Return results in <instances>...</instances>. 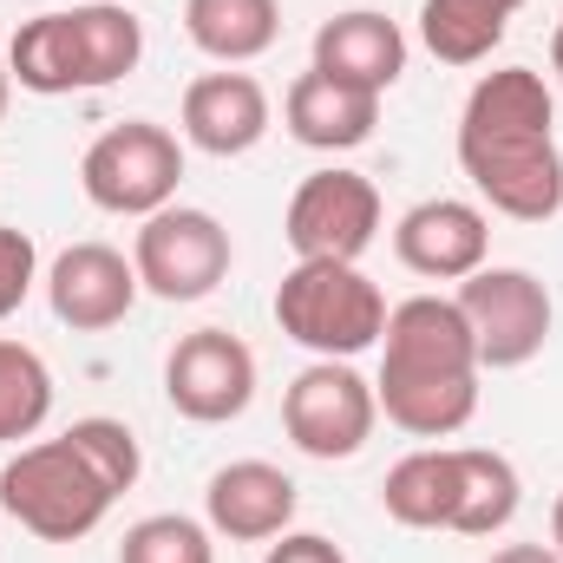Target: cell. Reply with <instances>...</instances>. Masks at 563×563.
I'll return each mask as SVG.
<instances>
[{
  "instance_id": "cell-1",
  "label": "cell",
  "mask_w": 563,
  "mask_h": 563,
  "mask_svg": "<svg viewBox=\"0 0 563 563\" xmlns=\"http://www.w3.org/2000/svg\"><path fill=\"white\" fill-rule=\"evenodd\" d=\"M459 170L511 223H551L563 210L558 99L544 73L498 66L472 86L459 112Z\"/></svg>"
},
{
  "instance_id": "cell-2",
  "label": "cell",
  "mask_w": 563,
  "mask_h": 563,
  "mask_svg": "<svg viewBox=\"0 0 563 563\" xmlns=\"http://www.w3.org/2000/svg\"><path fill=\"white\" fill-rule=\"evenodd\" d=\"M478 347L452 295H413L380 328V413L413 439H452L478 413Z\"/></svg>"
},
{
  "instance_id": "cell-3",
  "label": "cell",
  "mask_w": 563,
  "mask_h": 563,
  "mask_svg": "<svg viewBox=\"0 0 563 563\" xmlns=\"http://www.w3.org/2000/svg\"><path fill=\"white\" fill-rule=\"evenodd\" d=\"M119 505V492L99 478V465L59 432L40 445H20L0 465V511L33 531L40 544H79L106 525V511Z\"/></svg>"
},
{
  "instance_id": "cell-4",
  "label": "cell",
  "mask_w": 563,
  "mask_h": 563,
  "mask_svg": "<svg viewBox=\"0 0 563 563\" xmlns=\"http://www.w3.org/2000/svg\"><path fill=\"white\" fill-rule=\"evenodd\" d=\"M276 328L314 361H354L387 328V295L361 263H295L276 288Z\"/></svg>"
},
{
  "instance_id": "cell-5",
  "label": "cell",
  "mask_w": 563,
  "mask_h": 563,
  "mask_svg": "<svg viewBox=\"0 0 563 563\" xmlns=\"http://www.w3.org/2000/svg\"><path fill=\"white\" fill-rule=\"evenodd\" d=\"M79 184H86V197L106 217H139L144 223V217H157L177 197L184 144L170 139L164 125H151V119H125V125H112V132H99L86 144Z\"/></svg>"
},
{
  "instance_id": "cell-6",
  "label": "cell",
  "mask_w": 563,
  "mask_h": 563,
  "mask_svg": "<svg viewBox=\"0 0 563 563\" xmlns=\"http://www.w3.org/2000/svg\"><path fill=\"white\" fill-rule=\"evenodd\" d=\"M282 236H288L295 263H361L367 243L380 236V190H374V177L341 170V164L301 177L295 197H288Z\"/></svg>"
},
{
  "instance_id": "cell-7",
  "label": "cell",
  "mask_w": 563,
  "mask_h": 563,
  "mask_svg": "<svg viewBox=\"0 0 563 563\" xmlns=\"http://www.w3.org/2000/svg\"><path fill=\"white\" fill-rule=\"evenodd\" d=\"M459 314L472 328V347H478V367L505 374V367H525L544 354L551 341V288L531 276V269H478V276L459 282Z\"/></svg>"
},
{
  "instance_id": "cell-8",
  "label": "cell",
  "mask_w": 563,
  "mask_h": 563,
  "mask_svg": "<svg viewBox=\"0 0 563 563\" xmlns=\"http://www.w3.org/2000/svg\"><path fill=\"white\" fill-rule=\"evenodd\" d=\"M230 230L210 210L190 203H164L157 217H144L139 243H132V269L139 288H151L157 301H203L217 295V282L230 276Z\"/></svg>"
},
{
  "instance_id": "cell-9",
  "label": "cell",
  "mask_w": 563,
  "mask_h": 563,
  "mask_svg": "<svg viewBox=\"0 0 563 563\" xmlns=\"http://www.w3.org/2000/svg\"><path fill=\"white\" fill-rule=\"evenodd\" d=\"M380 420V400H374V380H361L347 361H314L288 380L282 394V426L295 439V452L334 465V459H354Z\"/></svg>"
},
{
  "instance_id": "cell-10",
  "label": "cell",
  "mask_w": 563,
  "mask_h": 563,
  "mask_svg": "<svg viewBox=\"0 0 563 563\" xmlns=\"http://www.w3.org/2000/svg\"><path fill=\"white\" fill-rule=\"evenodd\" d=\"M164 400L197 426L243 420L256 400V354L230 328H197L164 354Z\"/></svg>"
},
{
  "instance_id": "cell-11",
  "label": "cell",
  "mask_w": 563,
  "mask_h": 563,
  "mask_svg": "<svg viewBox=\"0 0 563 563\" xmlns=\"http://www.w3.org/2000/svg\"><path fill=\"white\" fill-rule=\"evenodd\" d=\"M394 256L426 282H465L492 256V217L465 197H426L394 223Z\"/></svg>"
},
{
  "instance_id": "cell-12",
  "label": "cell",
  "mask_w": 563,
  "mask_h": 563,
  "mask_svg": "<svg viewBox=\"0 0 563 563\" xmlns=\"http://www.w3.org/2000/svg\"><path fill=\"white\" fill-rule=\"evenodd\" d=\"M46 301L73 334H106L132 314L139 301V269L112 250V243H73L53 269H46Z\"/></svg>"
},
{
  "instance_id": "cell-13",
  "label": "cell",
  "mask_w": 563,
  "mask_h": 563,
  "mask_svg": "<svg viewBox=\"0 0 563 563\" xmlns=\"http://www.w3.org/2000/svg\"><path fill=\"white\" fill-rule=\"evenodd\" d=\"M295 478L269 465V459H236V465H217L210 485H203V511H210V531L230 538V544H269L295 525Z\"/></svg>"
},
{
  "instance_id": "cell-14",
  "label": "cell",
  "mask_w": 563,
  "mask_h": 563,
  "mask_svg": "<svg viewBox=\"0 0 563 563\" xmlns=\"http://www.w3.org/2000/svg\"><path fill=\"white\" fill-rule=\"evenodd\" d=\"M184 144L210 151V157H243L269 139V92L250 73H203L184 86Z\"/></svg>"
},
{
  "instance_id": "cell-15",
  "label": "cell",
  "mask_w": 563,
  "mask_h": 563,
  "mask_svg": "<svg viewBox=\"0 0 563 563\" xmlns=\"http://www.w3.org/2000/svg\"><path fill=\"white\" fill-rule=\"evenodd\" d=\"M314 73H328L341 86H361V92L400 86V73H407V33H400V20H387L374 7L321 20L314 26Z\"/></svg>"
},
{
  "instance_id": "cell-16",
  "label": "cell",
  "mask_w": 563,
  "mask_h": 563,
  "mask_svg": "<svg viewBox=\"0 0 563 563\" xmlns=\"http://www.w3.org/2000/svg\"><path fill=\"white\" fill-rule=\"evenodd\" d=\"M282 119H288V139L308 144V151H361L380 125V92H361V86H341L328 73H301L282 99Z\"/></svg>"
},
{
  "instance_id": "cell-17",
  "label": "cell",
  "mask_w": 563,
  "mask_h": 563,
  "mask_svg": "<svg viewBox=\"0 0 563 563\" xmlns=\"http://www.w3.org/2000/svg\"><path fill=\"white\" fill-rule=\"evenodd\" d=\"M66 20H73L79 92H106V86H119L125 73H139L144 26H139L132 7H119V0H86V7H66Z\"/></svg>"
},
{
  "instance_id": "cell-18",
  "label": "cell",
  "mask_w": 563,
  "mask_h": 563,
  "mask_svg": "<svg viewBox=\"0 0 563 563\" xmlns=\"http://www.w3.org/2000/svg\"><path fill=\"white\" fill-rule=\"evenodd\" d=\"M184 33L217 66H250L282 40L276 0H184Z\"/></svg>"
},
{
  "instance_id": "cell-19",
  "label": "cell",
  "mask_w": 563,
  "mask_h": 563,
  "mask_svg": "<svg viewBox=\"0 0 563 563\" xmlns=\"http://www.w3.org/2000/svg\"><path fill=\"white\" fill-rule=\"evenodd\" d=\"M380 505H387V518L407 525V531H452V505H459L452 445H420V452H407V459L387 472Z\"/></svg>"
},
{
  "instance_id": "cell-20",
  "label": "cell",
  "mask_w": 563,
  "mask_h": 563,
  "mask_svg": "<svg viewBox=\"0 0 563 563\" xmlns=\"http://www.w3.org/2000/svg\"><path fill=\"white\" fill-rule=\"evenodd\" d=\"M452 465H459V505H452V531L459 538H498L511 518H518V465L505 452H485V445H452Z\"/></svg>"
},
{
  "instance_id": "cell-21",
  "label": "cell",
  "mask_w": 563,
  "mask_h": 563,
  "mask_svg": "<svg viewBox=\"0 0 563 563\" xmlns=\"http://www.w3.org/2000/svg\"><path fill=\"white\" fill-rule=\"evenodd\" d=\"M525 0H420V40L439 66H478Z\"/></svg>"
},
{
  "instance_id": "cell-22",
  "label": "cell",
  "mask_w": 563,
  "mask_h": 563,
  "mask_svg": "<svg viewBox=\"0 0 563 563\" xmlns=\"http://www.w3.org/2000/svg\"><path fill=\"white\" fill-rule=\"evenodd\" d=\"M7 73H13V86L33 92V99H66V92H79L73 20H66V13L26 20V26L13 33V46H7Z\"/></svg>"
},
{
  "instance_id": "cell-23",
  "label": "cell",
  "mask_w": 563,
  "mask_h": 563,
  "mask_svg": "<svg viewBox=\"0 0 563 563\" xmlns=\"http://www.w3.org/2000/svg\"><path fill=\"white\" fill-rule=\"evenodd\" d=\"M53 413V374L26 341H0V445L33 439Z\"/></svg>"
},
{
  "instance_id": "cell-24",
  "label": "cell",
  "mask_w": 563,
  "mask_h": 563,
  "mask_svg": "<svg viewBox=\"0 0 563 563\" xmlns=\"http://www.w3.org/2000/svg\"><path fill=\"white\" fill-rule=\"evenodd\" d=\"M119 563H217V544L197 518H177V511H157L139 518L119 544Z\"/></svg>"
},
{
  "instance_id": "cell-25",
  "label": "cell",
  "mask_w": 563,
  "mask_h": 563,
  "mask_svg": "<svg viewBox=\"0 0 563 563\" xmlns=\"http://www.w3.org/2000/svg\"><path fill=\"white\" fill-rule=\"evenodd\" d=\"M66 439L99 465V478L125 498L132 485H139V472H144V459H139V439H132V426L125 420H106V413H92V420H73L66 426Z\"/></svg>"
},
{
  "instance_id": "cell-26",
  "label": "cell",
  "mask_w": 563,
  "mask_h": 563,
  "mask_svg": "<svg viewBox=\"0 0 563 563\" xmlns=\"http://www.w3.org/2000/svg\"><path fill=\"white\" fill-rule=\"evenodd\" d=\"M33 282H40V250H33V236L13 230V223H0V321L20 314V301L33 295Z\"/></svg>"
},
{
  "instance_id": "cell-27",
  "label": "cell",
  "mask_w": 563,
  "mask_h": 563,
  "mask_svg": "<svg viewBox=\"0 0 563 563\" xmlns=\"http://www.w3.org/2000/svg\"><path fill=\"white\" fill-rule=\"evenodd\" d=\"M263 563H347V558H341V544L321 538V531H282V544H269Z\"/></svg>"
},
{
  "instance_id": "cell-28",
  "label": "cell",
  "mask_w": 563,
  "mask_h": 563,
  "mask_svg": "<svg viewBox=\"0 0 563 563\" xmlns=\"http://www.w3.org/2000/svg\"><path fill=\"white\" fill-rule=\"evenodd\" d=\"M485 563H563L551 544H505V551H492Z\"/></svg>"
},
{
  "instance_id": "cell-29",
  "label": "cell",
  "mask_w": 563,
  "mask_h": 563,
  "mask_svg": "<svg viewBox=\"0 0 563 563\" xmlns=\"http://www.w3.org/2000/svg\"><path fill=\"white\" fill-rule=\"evenodd\" d=\"M551 551L563 558V492H558V505H551Z\"/></svg>"
},
{
  "instance_id": "cell-30",
  "label": "cell",
  "mask_w": 563,
  "mask_h": 563,
  "mask_svg": "<svg viewBox=\"0 0 563 563\" xmlns=\"http://www.w3.org/2000/svg\"><path fill=\"white\" fill-rule=\"evenodd\" d=\"M551 73L563 79V13H558V33H551Z\"/></svg>"
},
{
  "instance_id": "cell-31",
  "label": "cell",
  "mask_w": 563,
  "mask_h": 563,
  "mask_svg": "<svg viewBox=\"0 0 563 563\" xmlns=\"http://www.w3.org/2000/svg\"><path fill=\"white\" fill-rule=\"evenodd\" d=\"M7 99H13V73H7V59H0V119H7Z\"/></svg>"
}]
</instances>
